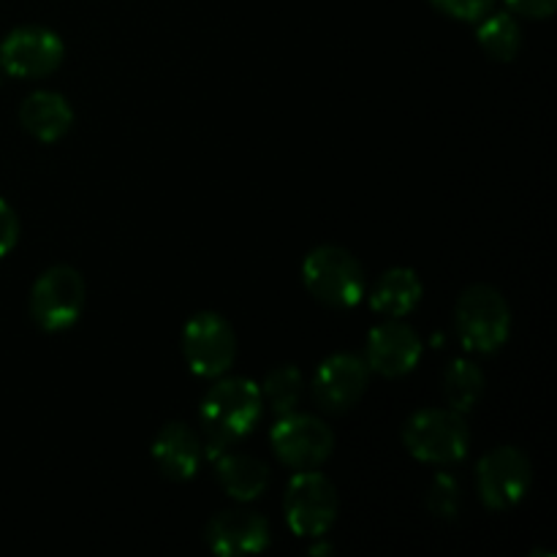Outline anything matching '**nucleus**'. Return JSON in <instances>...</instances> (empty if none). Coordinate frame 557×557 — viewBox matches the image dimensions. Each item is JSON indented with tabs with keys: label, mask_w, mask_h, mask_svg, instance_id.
I'll return each instance as SVG.
<instances>
[{
	"label": "nucleus",
	"mask_w": 557,
	"mask_h": 557,
	"mask_svg": "<svg viewBox=\"0 0 557 557\" xmlns=\"http://www.w3.org/2000/svg\"><path fill=\"white\" fill-rule=\"evenodd\" d=\"M201 457V441L188 424L172 422L156 435L152 441V460H156L158 471L172 482H188L199 473Z\"/></svg>",
	"instance_id": "14"
},
{
	"label": "nucleus",
	"mask_w": 557,
	"mask_h": 557,
	"mask_svg": "<svg viewBox=\"0 0 557 557\" xmlns=\"http://www.w3.org/2000/svg\"><path fill=\"white\" fill-rule=\"evenodd\" d=\"M16 239H20V218L11 210L9 201L0 199V259L14 250Z\"/></svg>",
	"instance_id": "23"
},
{
	"label": "nucleus",
	"mask_w": 557,
	"mask_h": 557,
	"mask_svg": "<svg viewBox=\"0 0 557 557\" xmlns=\"http://www.w3.org/2000/svg\"><path fill=\"white\" fill-rule=\"evenodd\" d=\"M444 395L449 408L457 413H466L476 408L484 395V373L479 364L468 359H455L444 373Z\"/></svg>",
	"instance_id": "19"
},
{
	"label": "nucleus",
	"mask_w": 557,
	"mask_h": 557,
	"mask_svg": "<svg viewBox=\"0 0 557 557\" xmlns=\"http://www.w3.org/2000/svg\"><path fill=\"white\" fill-rule=\"evenodd\" d=\"M533 484V468L525 451L515 446H498L487 451L476 466V487L484 506L493 511H509L525 500Z\"/></svg>",
	"instance_id": "7"
},
{
	"label": "nucleus",
	"mask_w": 557,
	"mask_h": 557,
	"mask_svg": "<svg viewBox=\"0 0 557 557\" xmlns=\"http://www.w3.org/2000/svg\"><path fill=\"white\" fill-rule=\"evenodd\" d=\"M403 444L408 455L430 466H451L468 455L471 433L462 413L451 408H424L403 428Z\"/></svg>",
	"instance_id": "2"
},
{
	"label": "nucleus",
	"mask_w": 557,
	"mask_h": 557,
	"mask_svg": "<svg viewBox=\"0 0 557 557\" xmlns=\"http://www.w3.org/2000/svg\"><path fill=\"white\" fill-rule=\"evenodd\" d=\"M215 473L221 487L243 504L261 498L270 484V471L264 462L253 455H243V451H223L218 457Z\"/></svg>",
	"instance_id": "17"
},
{
	"label": "nucleus",
	"mask_w": 557,
	"mask_h": 557,
	"mask_svg": "<svg viewBox=\"0 0 557 557\" xmlns=\"http://www.w3.org/2000/svg\"><path fill=\"white\" fill-rule=\"evenodd\" d=\"M183 354L188 368L201 379H218L237 357L232 324L218 313H196L183 330Z\"/></svg>",
	"instance_id": "9"
},
{
	"label": "nucleus",
	"mask_w": 557,
	"mask_h": 557,
	"mask_svg": "<svg viewBox=\"0 0 557 557\" xmlns=\"http://www.w3.org/2000/svg\"><path fill=\"white\" fill-rule=\"evenodd\" d=\"M515 14L531 16V20H547V16L555 14L557 0H506Z\"/></svg>",
	"instance_id": "24"
},
{
	"label": "nucleus",
	"mask_w": 557,
	"mask_h": 557,
	"mask_svg": "<svg viewBox=\"0 0 557 557\" xmlns=\"http://www.w3.org/2000/svg\"><path fill=\"white\" fill-rule=\"evenodd\" d=\"M422 281L411 267H395L384 272L370 294V308L386 319H406L422 302Z\"/></svg>",
	"instance_id": "16"
},
{
	"label": "nucleus",
	"mask_w": 557,
	"mask_h": 557,
	"mask_svg": "<svg viewBox=\"0 0 557 557\" xmlns=\"http://www.w3.org/2000/svg\"><path fill=\"white\" fill-rule=\"evenodd\" d=\"M428 509L441 520H451L460 511V484L449 473H438L428 490Z\"/></svg>",
	"instance_id": "21"
},
{
	"label": "nucleus",
	"mask_w": 557,
	"mask_h": 557,
	"mask_svg": "<svg viewBox=\"0 0 557 557\" xmlns=\"http://www.w3.org/2000/svg\"><path fill=\"white\" fill-rule=\"evenodd\" d=\"M65 47L60 36L41 25H22L0 44V69L16 79H38L58 71Z\"/></svg>",
	"instance_id": "10"
},
{
	"label": "nucleus",
	"mask_w": 557,
	"mask_h": 557,
	"mask_svg": "<svg viewBox=\"0 0 557 557\" xmlns=\"http://www.w3.org/2000/svg\"><path fill=\"white\" fill-rule=\"evenodd\" d=\"M272 449L283 466L294 471H313L330 460L335 449V435L330 424L321 422L319 417L310 413H286L272 428Z\"/></svg>",
	"instance_id": "8"
},
{
	"label": "nucleus",
	"mask_w": 557,
	"mask_h": 557,
	"mask_svg": "<svg viewBox=\"0 0 557 557\" xmlns=\"http://www.w3.org/2000/svg\"><path fill=\"white\" fill-rule=\"evenodd\" d=\"M302 281L319 302L354 308L364 297V270L341 245H319L302 264Z\"/></svg>",
	"instance_id": "4"
},
{
	"label": "nucleus",
	"mask_w": 557,
	"mask_h": 557,
	"mask_svg": "<svg viewBox=\"0 0 557 557\" xmlns=\"http://www.w3.org/2000/svg\"><path fill=\"white\" fill-rule=\"evenodd\" d=\"M337 509H341V500H337L335 487L315 468L313 471H299L288 482L283 515H286V525L297 536L324 539L330 528L335 525Z\"/></svg>",
	"instance_id": "5"
},
{
	"label": "nucleus",
	"mask_w": 557,
	"mask_h": 557,
	"mask_svg": "<svg viewBox=\"0 0 557 557\" xmlns=\"http://www.w3.org/2000/svg\"><path fill=\"white\" fill-rule=\"evenodd\" d=\"M422 359V341L403 321L392 319L373 326L364 346V364L384 379H400L411 373Z\"/></svg>",
	"instance_id": "12"
},
{
	"label": "nucleus",
	"mask_w": 557,
	"mask_h": 557,
	"mask_svg": "<svg viewBox=\"0 0 557 557\" xmlns=\"http://www.w3.org/2000/svg\"><path fill=\"white\" fill-rule=\"evenodd\" d=\"M20 123L33 139L38 141H58L74 125V109L60 92L36 90L22 101Z\"/></svg>",
	"instance_id": "15"
},
{
	"label": "nucleus",
	"mask_w": 557,
	"mask_h": 557,
	"mask_svg": "<svg viewBox=\"0 0 557 557\" xmlns=\"http://www.w3.org/2000/svg\"><path fill=\"white\" fill-rule=\"evenodd\" d=\"M370 368L357 354H332L313 379V397L324 411L341 413L357 406L368 392Z\"/></svg>",
	"instance_id": "11"
},
{
	"label": "nucleus",
	"mask_w": 557,
	"mask_h": 557,
	"mask_svg": "<svg viewBox=\"0 0 557 557\" xmlns=\"http://www.w3.org/2000/svg\"><path fill=\"white\" fill-rule=\"evenodd\" d=\"M479 47L490 54L493 60H500V63H509V60L517 58L522 44V30L517 25V20L506 11H495V14H484L482 25L476 30Z\"/></svg>",
	"instance_id": "18"
},
{
	"label": "nucleus",
	"mask_w": 557,
	"mask_h": 557,
	"mask_svg": "<svg viewBox=\"0 0 557 557\" xmlns=\"http://www.w3.org/2000/svg\"><path fill=\"white\" fill-rule=\"evenodd\" d=\"M270 522L248 509L221 511L207 525V542L215 555H259L270 547Z\"/></svg>",
	"instance_id": "13"
},
{
	"label": "nucleus",
	"mask_w": 557,
	"mask_h": 557,
	"mask_svg": "<svg viewBox=\"0 0 557 557\" xmlns=\"http://www.w3.org/2000/svg\"><path fill=\"white\" fill-rule=\"evenodd\" d=\"M455 326L462 346L476 354H493L509 341L511 310L504 294L493 286L466 288L455 305Z\"/></svg>",
	"instance_id": "3"
},
{
	"label": "nucleus",
	"mask_w": 557,
	"mask_h": 557,
	"mask_svg": "<svg viewBox=\"0 0 557 557\" xmlns=\"http://www.w3.org/2000/svg\"><path fill=\"white\" fill-rule=\"evenodd\" d=\"M438 11H444L446 16H455V20L473 22L482 20L490 9H493L495 0H430Z\"/></svg>",
	"instance_id": "22"
},
{
	"label": "nucleus",
	"mask_w": 557,
	"mask_h": 557,
	"mask_svg": "<svg viewBox=\"0 0 557 557\" xmlns=\"http://www.w3.org/2000/svg\"><path fill=\"white\" fill-rule=\"evenodd\" d=\"M264 413L261 389L248 379H223L201 403V424L212 449L234 444L253 433Z\"/></svg>",
	"instance_id": "1"
},
{
	"label": "nucleus",
	"mask_w": 557,
	"mask_h": 557,
	"mask_svg": "<svg viewBox=\"0 0 557 557\" xmlns=\"http://www.w3.org/2000/svg\"><path fill=\"white\" fill-rule=\"evenodd\" d=\"M85 310V281L69 264L41 272L30 292V315L41 330L63 332L79 321Z\"/></svg>",
	"instance_id": "6"
},
{
	"label": "nucleus",
	"mask_w": 557,
	"mask_h": 557,
	"mask_svg": "<svg viewBox=\"0 0 557 557\" xmlns=\"http://www.w3.org/2000/svg\"><path fill=\"white\" fill-rule=\"evenodd\" d=\"M302 373L292 364H283V368H275L264 379V386H261V397H264V406H270L277 417H286V413L297 411L299 400H302Z\"/></svg>",
	"instance_id": "20"
}]
</instances>
